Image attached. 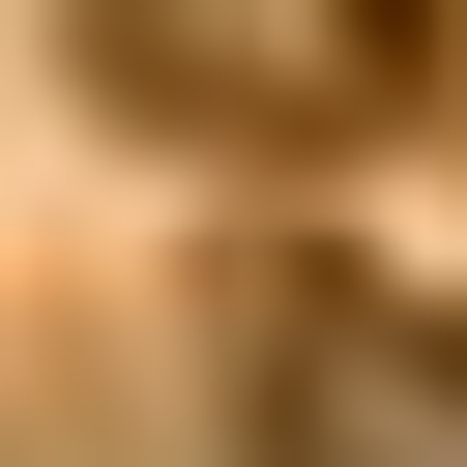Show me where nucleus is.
<instances>
[{"label": "nucleus", "instance_id": "nucleus-1", "mask_svg": "<svg viewBox=\"0 0 467 467\" xmlns=\"http://www.w3.org/2000/svg\"><path fill=\"white\" fill-rule=\"evenodd\" d=\"M467 438V379L438 350H379L321 263H263V379H234V467H438Z\"/></svg>", "mask_w": 467, "mask_h": 467}]
</instances>
